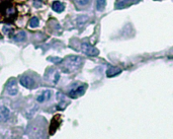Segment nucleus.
I'll use <instances>...</instances> for the list:
<instances>
[{
    "label": "nucleus",
    "instance_id": "nucleus-1",
    "mask_svg": "<svg viewBox=\"0 0 173 139\" xmlns=\"http://www.w3.org/2000/svg\"><path fill=\"white\" fill-rule=\"evenodd\" d=\"M82 64V58L79 56H70L65 60L64 68L63 70L65 72H72L80 67Z\"/></svg>",
    "mask_w": 173,
    "mask_h": 139
},
{
    "label": "nucleus",
    "instance_id": "nucleus-2",
    "mask_svg": "<svg viewBox=\"0 0 173 139\" xmlns=\"http://www.w3.org/2000/svg\"><path fill=\"white\" fill-rule=\"evenodd\" d=\"M19 83L26 88H34L36 86L34 80L30 76H29V75H23L19 78Z\"/></svg>",
    "mask_w": 173,
    "mask_h": 139
},
{
    "label": "nucleus",
    "instance_id": "nucleus-3",
    "mask_svg": "<svg viewBox=\"0 0 173 139\" xmlns=\"http://www.w3.org/2000/svg\"><path fill=\"white\" fill-rule=\"evenodd\" d=\"M81 49L82 51L85 53V54L89 55V56H96L99 54V51L96 48H94L91 45H89L88 43H83L81 45Z\"/></svg>",
    "mask_w": 173,
    "mask_h": 139
},
{
    "label": "nucleus",
    "instance_id": "nucleus-4",
    "mask_svg": "<svg viewBox=\"0 0 173 139\" xmlns=\"http://www.w3.org/2000/svg\"><path fill=\"white\" fill-rule=\"evenodd\" d=\"M86 85H79L76 88H72V90L69 91V97H72V99H76V97L82 96V94L85 93L86 90Z\"/></svg>",
    "mask_w": 173,
    "mask_h": 139
},
{
    "label": "nucleus",
    "instance_id": "nucleus-5",
    "mask_svg": "<svg viewBox=\"0 0 173 139\" xmlns=\"http://www.w3.org/2000/svg\"><path fill=\"white\" fill-rule=\"evenodd\" d=\"M17 85H16V81L14 79H10L6 84V93H7L9 96H15L17 93Z\"/></svg>",
    "mask_w": 173,
    "mask_h": 139
},
{
    "label": "nucleus",
    "instance_id": "nucleus-6",
    "mask_svg": "<svg viewBox=\"0 0 173 139\" xmlns=\"http://www.w3.org/2000/svg\"><path fill=\"white\" fill-rule=\"evenodd\" d=\"M139 0H116V4L115 7L116 8H124L127 7V6L133 4V3L138 2Z\"/></svg>",
    "mask_w": 173,
    "mask_h": 139
},
{
    "label": "nucleus",
    "instance_id": "nucleus-7",
    "mask_svg": "<svg viewBox=\"0 0 173 139\" xmlns=\"http://www.w3.org/2000/svg\"><path fill=\"white\" fill-rule=\"evenodd\" d=\"M52 97V90H44L43 93L40 94V96H37V101L39 103H44L45 101L50 100V97Z\"/></svg>",
    "mask_w": 173,
    "mask_h": 139
},
{
    "label": "nucleus",
    "instance_id": "nucleus-8",
    "mask_svg": "<svg viewBox=\"0 0 173 139\" xmlns=\"http://www.w3.org/2000/svg\"><path fill=\"white\" fill-rule=\"evenodd\" d=\"M9 115H10V112H9L8 108L4 106L0 107V120L1 121H6L9 118Z\"/></svg>",
    "mask_w": 173,
    "mask_h": 139
},
{
    "label": "nucleus",
    "instance_id": "nucleus-9",
    "mask_svg": "<svg viewBox=\"0 0 173 139\" xmlns=\"http://www.w3.org/2000/svg\"><path fill=\"white\" fill-rule=\"evenodd\" d=\"M121 72L122 70L118 67L111 66V67H109L108 70H106V75H108V77H112V76H115L116 74H119Z\"/></svg>",
    "mask_w": 173,
    "mask_h": 139
},
{
    "label": "nucleus",
    "instance_id": "nucleus-10",
    "mask_svg": "<svg viewBox=\"0 0 173 139\" xmlns=\"http://www.w3.org/2000/svg\"><path fill=\"white\" fill-rule=\"evenodd\" d=\"M52 8H53V10H55V11H57V12H62L65 9V6H64V4H63L62 2L56 1V2L53 3Z\"/></svg>",
    "mask_w": 173,
    "mask_h": 139
},
{
    "label": "nucleus",
    "instance_id": "nucleus-11",
    "mask_svg": "<svg viewBox=\"0 0 173 139\" xmlns=\"http://www.w3.org/2000/svg\"><path fill=\"white\" fill-rule=\"evenodd\" d=\"M26 39V35L24 31H20V33H18L16 35V36L13 37V40L15 42H23Z\"/></svg>",
    "mask_w": 173,
    "mask_h": 139
},
{
    "label": "nucleus",
    "instance_id": "nucleus-12",
    "mask_svg": "<svg viewBox=\"0 0 173 139\" xmlns=\"http://www.w3.org/2000/svg\"><path fill=\"white\" fill-rule=\"evenodd\" d=\"M105 5H106V0H97V2H96L97 10H99V11L103 10L105 7Z\"/></svg>",
    "mask_w": 173,
    "mask_h": 139
},
{
    "label": "nucleus",
    "instance_id": "nucleus-13",
    "mask_svg": "<svg viewBox=\"0 0 173 139\" xmlns=\"http://www.w3.org/2000/svg\"><path fill=\"white\" fill-rule=\"evenodd\" d=\"M74 2L76 3L78 6H81V7H83V6H86L90 3V0H74Z\"/></svg>",
    "mask_w": 173,
    "mask_h": 139
},
{
    "label": "nucleus",
    "instance_id": "nucleus-14",
    "mask_svg": "<svg viewBox=\"0 0 173 139\" xmlns=\"http://www.w3.org/2000/svg\"><path fill=\"white\" fill-rule=\"evenodd\" d=\"M30 26V27H37V26H39V18H37V17L31 18Z\"/></svg>",
    "mask_w": 173,
    "mask_h": 139
}]
</instances>
